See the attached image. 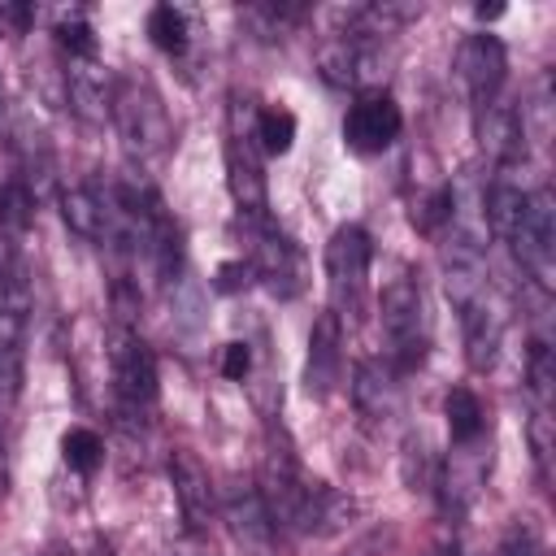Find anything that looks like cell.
<instances>
[{
  "instance_id": "484cf974",
  "label": "cell",
  "mask_w": 556,
  "mask_h": 556,
  "mask_svg": "<svg viewBox=\"0 0 556 556\" xmlns=\"http://www.w3.org/2000/svg\"><path fill=\"white\" fill-rule=\"evenodd\" d=\"M304 4H252V9H243V22L261 35V39H282L295 22H304Z\"/></svg>"
},
{
  "instance_id": "5bb4252c",
  "label": "cell",
  "mask_w": 556,
  "mask_h": 556,
  "mask_svg": "<svg viewBox=\"0 0 556 556\" xmlns=\"http://www.w3.org/2000/svg\"><path fill=\"white\" fill-rule=\"evenodd\" d=\"M339 374H343V321L321 308L313 317V330H308V356H304V391L313 400H326L334 387H339Z\"/></svg>"
},
{
  "instance_id": "6da1fadb",
  "label": "cell",
  "mask_w": 556,
  "mask_h": 556,
  "mask_svg": "<svg viewBox=\"0 0 556 556\" xmlns=\"http://www.w3.org/2000/svg\"><path fill=\"white\" fill-rule=\"evenodd\" d=\"M109 117L122 135V148L130 161L148 165L156 161L169 139H174V126H169V113L156 96V87L143 78V74H113V104H109Z\"/></svg>"
},
{
  "instance_id": "cb8c5ba5",
  "label": "cell",
  "mask_w": 556,
  "mask_h": 556,
  "mask_svg": "<svg viewBox=\"0 0 556 556\" xmlns=\"http://www.w3.org/2000/svg\"><path fill=\"white\" fill-rule=\"evenodd\" d=\"M252 135H256V148H261V152L282 156V152H291V143H295V113H291V109H278V104H265V109H256V117H252Z\"/></svg>"
},
{
  "instance_id": "9c48e42d",
  "label": "cell",
  "mask_w": 556,
  "mask_h": 556,
  "mask_svg": "<svg viewBox=\"0 0 556 556\" xmlns=\"http://www.w3.org/2000/svg\"><path fill=\"white\" fill-rule=\"evenodd\" d=\"M248 230H252V252H248V265H252V278L265 282L274 295H295L304 287V256L300 248L269 222V217H243Z\"/></svg>"
},
{
  "instance_id": "8992f818",
  "label": "cell",
  "mask_w": 556,
  "mask_h": 556,
  "mask_svg": "<svg viewBox=\"0 0 556 556\" xmlns=\"http://www.w3.org/2000/svg\"><path fill=\"white\" fill-rule=\"evenodd\" d=\"M369 256L374 243L365 235V226H339L326 243V287H330V313L343 317H361L365 313V291H369Z\"/></svg>"
},
{
  "instance_id": "1f68e13d",
  "label": "cell",
  "mask_w": 556,
  "mask_h": 556,
  "mask_svg": "<svg viewBox=\"0 0 556 556\" xmlns=\"http://www.w3.org/2000/svg\"><path fill=\"white\" fill-rule=\"evenodd\" d=\"M252 282V265L248 261H226L222 269H217V291H239V287H248Z\"/></svg>"
},
{
  "instance_id": "ffe728a7",
  "label": "cell",
  "mask_w": 556,
  "mask_h": 556,
  "mask_svg": "<svg viewBox=\"0 0 556 556\" xmlns=\"http://www.w3.org/2000/svg\"><path fill=\"white\" fill-rule=\"evenodd\" d=\"M22 356H26V317L0 304V400L22 391Z\"/></svg>"
},
{
  "instance_id": "83f0119b",
  "label": "cell",
  "mask_w": 556,
  "mask_h": 556,
  "mask_svg": "<svg viewBox=\"0 0 556 556\" xmlns=\"http://www.w3.org/2000/svg\"><path fill=\"white\" fill-rule=\"evenodd\" d=\"M530 395H534V408H547L552 404V382H556V365H552V348L547 339H534L530 343Z\"/></svg>"
},
{
  "instance_id": "44dd1931",
  "label": "cell",
  "mask_w": 556,
  "mask_h": 556,
  "mask_svg": "<svg viewBox=\"0 0 556 556\" xmlns=\"http://www.w3.org/2000/svg\"><path fill=\"white\" fill-rule=\"evenodd\" d=\"M352 517H356V500L343 495V491H334V486H321V482H317L300 534H334V530H343Z\"/></svg>"
},
{
  "instance_id": "ac0fdd59",
  "label": "cell",
  "mask_w": 556,
  "mask_h": 556,
  "mask_svg": "<svg viewBox=\"0 0 556 556\" xmlns=\"http://www.w3.org/2000/svg\"><path fill=\"white\" fill-rule=\"evenodd\" d=\"M65 91H70V104L83 122H104L109 104H113V74H104L96 61H70Z\"/></svg>"
},
{
  "instance_id": "d590c367",
  "label": "cell",
  "mask_w": 556,
  "mask_h": 556,
  "mask_svg": "<svg viewBox=\"0 0 556 556\" xmlns=\"http://www.w3.org/2000/svg\"><path fill=\"white\" fill-rule=\"evenodd\" d=\"M0 96H4V91H0Z\"/></svg>"
},
{
  "instance_id": "d6986e66",
  "label": "cell",
  "mask_w": 556,
  "mask_h": 556,
  "mask_svg": "<svg viewBox=\"0 0 556 556\" xmlns=\"http://www.w3.org/2000/svg\"><path fill=\"white\" fill-rule=\"evenodd\" d=\"M61 217L78 239L104 243V226H109V208H104V191L100 187H65L61 191Z\"/></svg>"
},
{
  "instance_id": "d6a6232c",
  "label": "cell",
  "mask_w": 556,
  "mask_h": 556,
  "mask_svg": "<svg viewBox=\"0 0 556 556\" xmlns=\"http://www.w3.org/2000/svg\"><path fill=\"white\" fill-rule=\"evenodd\" d=\"M500 556H530V539H526L521 530H513V534L504 539V547H500Z\"/></svg>"
},
{
  "instance_id": "2e32d148",
  "label": "cell",
  "mask_w": 556,
  "mask_h": 556,
  "mask_svg": "<svg viewBox=\"0 0 556 556\" xmlns=\"http://www.w3.org/2000/svg\"><path fill=\"white\" fill-rule=\"evenodd\" d=\"M13 161H17V174H13V178H17L35 200H43L48 187H52L56 161H52L48 135H43L30 117H17V122H13Z\"/></svg>"
},
{
  "instance_id": "4fadbf2b",
  "label": "cell",
  "mask_w": 556,
  "mask_h": 556,
  "mask_svg": "<svg viewBox=\"0 0 556 556\" xmlns=\"http://www.w3.org/2000/svg\"><path fill=\"white\" fill-rule=\"evenodd\" d=\"M169 482H174V500H178V513H182L187 530L191 534H204L213 526L217 495H213V478H208L204 460L191 447H178L169 456Z\"/></svg>"
},
{
  "instance_id": "52a82bcc",
  "label": "cell",
  "mask_w": 556,
  "mask_h": 556,
  "mask_svg": "<svg viewBox=\"0 0 556 556\" xmlns=\"http://www.w3.org/2000/svg\"><path fill=\"white\" fill-rule=\"evenodd\" d=\"M504 243L513 248L517 265L534 278V287L552 291V278H556V200H552L547 187L526 191L521 217H517V226Z\"/></svg>"
},
{
  "instance_id": "4dcf8cb0",
  "label": "cell",
  "mask_w": 556,
  "mask_h": 556,
  "mask_svg": "<svg viewBox=\"0 0 556 556\" xmlns=\"http://www.w3.org/2000/svg\"><path fill=\"white\" fill-rule=\"evenodd\" d=\"M248 369H252V348H248V343H226V348H222V374H226L230 382H243Z\"/></svg>"
},
{
  "instance_id": "f546056e",
  "label": "cell",
  "mask_w": 556,
  "mask_h": 556,
  "mask_svg": "<svg viewBox=\"0 0 556 556\" xmlns=\"http://www.w3.org/2000/svg\"><path fill=\"white\" fill-rule=\"evenodd\" d=\"M530 447H534L539 478L552 482V417H547V408H534L530 413Z\"/></svg>"
},
{
  "instance_id": "7a4b0ae2",
  "label": "cell",
  "mask_w": 556,
  "mask_h": 556,
  "mask_svg": "<svg viewBox=\"0 0 556 556\" xmlns=\"http://www.w3.org/2000/svg\"><path fill=\"white\" fill-rule=\"evenodd\" d=\"M313 486L300 469V456H295V443L282 426L269 421L265 430V452H261V473H256V491L269 508V521L274 530H304V513H308V500H313Z\"/></svg>"
},
{
  "instance_id": "ba28073f",
  "label": "cell",
  "mask_w": 556,
  "mask_h": 556,
  "mask_svg": "<svg viewBox=\"0 0 556 556\" xmlns=\"http://www.w3.org/2000/svg\"><path fill=\"white\" fill-rule=\"evenodd\" d=\"M317 70H321L326 83L352 87L361 96V91H382L387 56H382L378 39H356V35H339L334 30L317 52Z\"/></svg>"
},
{
  "instance_id": "5b68a950",
  "label": "cell",
  "mask_w": 556,
  "mask_h": 556,
  "mask_svg": "<svg viewBox=\"0 0 556 556\" xmlns=\"http://www.w3.org/2000/svg\"><path fill=\"white\" fill-rule=\"evenodd\" d=\"M256 104L230 96V126H226V182L243 217H269V191L261 169V148L252 135Z\"/></svg>"
},
{
  "instance_id": "8fae6325",
  "label": "cell",
  "mask_w": 556,
  "mask_h": 556,
  "mask_svg": "<svg viewBox=\"0 0 556 556\" xmlns=\"http://www.w3.org/2000/svg\"><path fill=\"white\" fill-rule=\"evenodd\" d=\"M404 130V113L391 91H361L343 113V143L361 156L387 152Z\"/></svg>"
},
{
  "instance_id": "4316f807",
  "label": "cell",
  "mask_w": 556,
  "mask_h": 556,
  "mask_svg": "<svg viewBox=\"0 0 556 556\" xmlns=\"http://www.w3.org/2000/svg\"><path fill=\"white\" fill-rule=\"evenodd\" d=\"M56 43H61V52H65L70 61H96V52H100L96 26H91L83 13H70V17L56 22Z\"/></svg>"
},
{
  "instance_id": "9a60e30c",
  "label": "cell",
  "mask_w": 556,
  "mask_h": 556,
  "mask_svg": "<svg viewBox=\"0 0 556 556\" xmlns=\"http://www.w3.org/2000/svg\"><path fill=\"white\" fill-rule=\"evenodd\" d=\"M478 143L486 152V161L508 174L517 161H526V117L500 96L486 109H478Z\"/></svg>"
},
{
  "instance_id": "7c38bea8",
  "label": "cell",
  "mask_w": 556,
  "mask_h": 556,
  "mask_svg": "<svg viewBox=\"0 0 556 556\" xmlns=\"http://www.w3.org/2000/svg\"><path fill=\"white\" fill-rule=\"evenodd\" d=\"M456 70H460V83L473 100V113L486 109L491 100H500V87H504V74H508V56H504V43L491 35V30H478L460 43L456 52Z\"/></svg>"
},
{
  "instance_id": "7402d4cb",
  "label": "cell",
  "mask_w": 556,
  "mask_h": 556,
  "mask_svg": "<svg viewBox=\"0 0 556 556\" xmlns=\"http://www.w3.org/2000/svg\"><path fill=\"white\" fill-rule=\"evenodd\" d=\"M443 413H447V430H452V443L456 447H469V443L482 439L486 413H482V400L469 387H452L447 400H443Z\"/></svg>"
},
{
  "instance_id": "603a6c76",
  "label": "cell",
  "mask_w": 556,
  "mask_h": 556,
  "mask_svg": "<svg viewBox=\"0 0 556 556\" xmlns=\"http://www.w3.org/2000/svg\"><path fill=\"white\" fill-rule=\"evenodd\" d=\"M148 39L161 48V52H169V56H182L187 52V43H191V17H187V9H178V4H156V9H148Z\"/></svg>"
},
{
  "instance_id": "836d02e7",
  "label": "cell",
  "mask_w": 556,
  "mask_h": 556,
  "mask_svg": "<svg viewBox=\"0 0 556 556\" xmlns=\"http://www.w3.org/2000/svg\"><path fill=\"white\" fill-rule=\"evenodd\" d=\"M4 482H9V460H4V439H0V495H4Z\"/></svg>"
},
{
  "instance_id": "e575fe53",
  "label": "cell",
  "mask_w": 556,
  "mask_h": 556,
  "mask_svg": "<svg viewBox=\"0 0 556 556\" xmlns=\"http://www.w3.org/2000/svg\"><path fill=\"white\" fill-rule=\"evenodd\" d=\"M48 556H70V552H48Z\"/></svg>"
},
{
  "instance_id": "3957f363",
  "label": "cell",
  "mask_w": 556,
  "mask_h": 556,
  "mask_svg": "<svg viewBox=\"0 0 556 556\" xmlns=\"http://www.w3.org/2000/svg\"><path fill=\"white\" fill-rule=\"evenodd\" d=\"M104 356H109V387L122 421H148L156 408V361L143 334L130 321H113L104 339Z\"/></svg>"
},
{
  "instance_id": "e0dca14e",
  "label": "cell",
  "mask_w": 556,
  "mask_h": 556,
  "mask_svg": "<svg viewBox=\"0 0 556 556\" xmlns=\"http://www.w3.org/2000/svg\"><path fill=\"white\" fill-rule=\"evenodd\" d=\"M395 378L400 374L387 361H374V356L356 361V369H352V400H356V408L365 417H374V421L391 417L400 408V382Z\"/></svg>"
},
{
  "instance_id": "f1b7e54d",
  "label": "cell",
  "mask_w": 556,
  "mask_h": 556,
  "mask_svg": "<svg viewBox=\"0 0 556 556\" xmlns=\"http://www.w3.org/2000/svg\"><path fill=\"white\" fill-rule=\"evenodd\" d=\"M404 482L417 491H426V486H434L439 482V469H434V460H430V447H426V439L421 434H408V443H404Z\"/></svg>"
},
{
  "instance_id": "277c9868",
  "label": "cell",
  "mask_w": 556,
  "mask_h": 556,
  "mask_svg": "<svg viewBox=\"0 0 556 556\" xmlns=\"http://www.w3.org/2000/svg\"><path fill=\"white\" fill-rule=\"evenodd\" d=\"M382 339H387V365L395 374H408L426 361V304H421V282L400 269L382 287Z\"/></svg>"
},
{
  "instance_id": "30bf717a",
  "label": "cell",
  "mask_w": 556,
  "mask_h": 556,
  "mask_svg": "<svg viewBox=\"0 0 556 556\" xmlns=\"http://www.w3.org/2000/svg\"><path fill=\"white\" fill-rule=\"evenodd\" d=\"M222 521H226V530H230V539H235V547L243 556H274L278 530L269 521V508H265L256 482L230 478L222 486Z\"/></svg>"
},
{
  "instance_id": "d4e9b609",
  "label": "cell",
  "mask_w": 556,
  "mask_h": 556,
  "mask_svg": "<svg viewBox=\"0 0 556 556\" xmlns=\"http://www.w3.org/2000/svg\"><path fill=\"white\" fill-rule=\"evenodd\" d=\"M61 456H65V465L74 473H96L100 460H104V439L96 430H87V426H70L61 434Z\"/></svg>"
}]
</instances>
